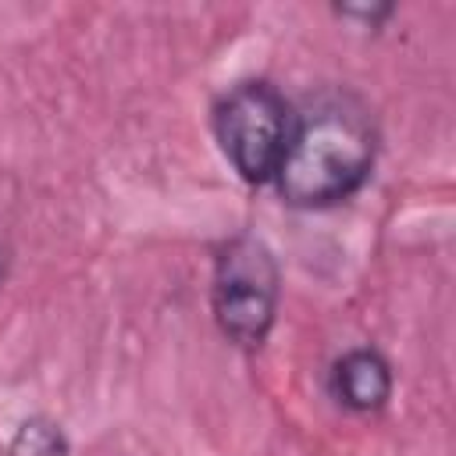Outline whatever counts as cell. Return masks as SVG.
Here are the masks:
<instances>
[{
    "mask_svg": "<svg viewBox=\"0 0 456 456\" xmlns=\"http://www.w3.org/2000/svg\"><path fill=\"white\" fill-rule=\"evenodd\" d=\"M7 456H68V438L53 420L32 417L18 428Z\"/></svg>",
    "mask_w": 456,
    "mask_h": 456,
    "instance_id": "cell-5",
    "label": "cell"
},
{
    "mask_svg": "<svg viewBox=\"0 0 456 456\" xmlns=\"http://www.w3.org/2000/svg\"><path fill=\"white\" fill-rule=\"evenodd\" d=\"M214 321L221 335L242 349H260L278 310V264L253 235H235L214 264Z\"/></svg>",
    "mask_w": 456,
    "mask_h": 456,
    "instance_id": "cell-2",
    "label": "cell"
},
{
    "mask_svg": "<svg viewBox=\"0 0 456 456\" xmlns=\"http://www.w3.org/2000/svg\"><path fill=\"white\" fill-rule=\"evenodd\" d=\"M289 132H292L289 103L271 82H242L228 89L214 107V135L228 164L246 182L274 178Z\"/></svg>",
    "mask_w": 456,
    "mask_h": 456,
    "instance_id": "cell-3",
    "label": "cell"
},
{
    "mask_svg": "<svg viewBox=\"0 0 456 456\" xmlns=\"http://www.w3.org/2000/svg\"><path fill=\"white\" fill-rule=\"evenodd\" d=\"M374 125L349 96L321 100L292 121L274 185L292 207H331L349 200L374 167Z\"/></svg>",
    "mask_w": 456,
    "mask_h": 456,
    "instance_id": "cell-1",
    "label": "cell"
},
{
    "mask_svg": "<svg viewBox=\"0 0 456 456\" xmlns=\"http://www.w3.org/2000/svg\"><path fill=\"white\" fill-rule=\"evenodd\" d=\"M331 392L346 410H381L392 395V367L378 349H349L331 367Z\"/></svg>",
    "mask_w": 456,
    "mask_h": 456,
    "instance_id": "cell-4",
    "label": "cell"
},
{
    "mask_svg": "<svg viewBox=\"0 0 456 456\" xmlns=\"http://www.w3.org/2000/svg\"><path fill=\"white\" fill-rule=\"evenodd\" d=\"M335 11H338L342 18H363L367 25H378V21H385V18L392 14V7H349V4H346V7H335Z\"/></svg>",
    "mask_w": 456,
    "mask_h": 456,
    "instance_id": "cell-6",
    "label": "cell"
}]
</instances>
